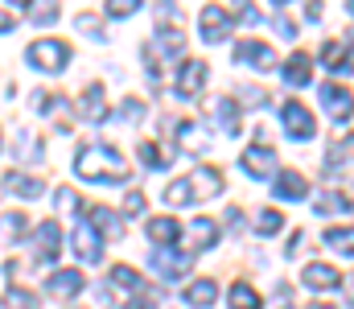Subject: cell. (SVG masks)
I'll return each instance as SVG.
<instances>
[{
    "mask_svg": "<svg viewBox=\"0 0 354 309\" xmlns=\"http://www.w3.org/2000/svg\"><path fill=\"white\" fill-rule=\"evenodd\" d=\"M75 174L87 182H128V161L111 144H83L75 153Z\"/></svg>",
    "mask_w": 354,
    "mask_h": 309,
    "instance_id": "1",
    "label": "cell"
},
{
    "mask_svg": "<svg viewBox=\"0 0 354 309\" xmlns=\"http://www.w3.org/2000/svg\"><path fill=\"white\" fill-rule=\"evenodd\" d=\"M223 190V174L218 169H194L189 178H177L165 186V203L169 206H185V203H206Z\"/></svg>",
    "mask_w": 354,
    "mask_h": 309,
    "instance_id": "2",
    "label": "cell"
},
{
    "mask_svg": "<svg viewBox=\"0 0 354 309\" xmlns=\"http://www.w3.org/2000/svg\"><path fill=\"white\" fill-rule=\"evenodd\" d=\"M25 58H29V66H37V71H46V75H58V71L71 62V46H66V41H54V37H41V41H33V46L25 50Z\"/></svg>",
    "mask_w": 354,
    "mask_h": 309,
    "instance_id": "3",
    "label": "cell"
},
{
    "mask_svg": "<svg viewBox=\"0 0 354 309\" xmlns=\"http://www.w3.org/2000/svg\"><path fill=\"white\" fill-rule=\"evenodd\" d=\"M280 124H284V136H292V140H309V136L317 132L313 111H309L301 100H284L280 103Z\"/></svg>",
    "mask_w": 354,
    "mask_h": 309,
    "instance_id": "4",
    "label": "cell"
},
{
    "mask_svg": "<svg viewBox=\"0 0 354 309\" xmlns=\"http://www.w3.org/2000/svg\"><path fill=\"white\" fill-rule=\"evenodd\" d=\"M272 169H276V149L268 140H256L252 149H243V174L248 178L264 182V178H272Z\"/></svg>",
    "mask_w": 354,
    "mask_h": 309,
    "instance_id": "5",
    "label": "cell"
},
{
    "mask_svg": "<svg viewBox=\"0 0 354 309\" xmlns=\"http://www.w3.org/2000/svg\"><path fill=\"white\" fill-rule=\"evenodd\" d=\"M198 21H202V41H223V37H231V29H235L231 8H218V4H206Z\"/></svg>",
    "mask_w": 354,
    "mask_h": 309,
    "instance_id": "6",
    "label": "cell"
},
{
    "mask_svg": "<svg viewBox=\"0 0 354 309\" xmlns=\"http://www.w3.org/2000/svg\"><path fill=\"white\" fill-rule=\"evenodd\" d=\"M33 247H37V264H54V260H58V252H62V231H58L54 218L37 223V231H33Z\"/></svg>",
    "mask_w": 354,
    "mask_h": 309,
    "instance_id": "7",
    "label": "cell"
},
{
    "mask_svg": "<svg viewBox=\"0 0 354 309\" xmlns=\"http://www.w3.org/2000/svg\"><path fill=\"white\" fill-rule=\"evenodd\" d=\"M322 103H326L330 120H338V124H346L354 115V95H351V87H342V83H322Z\"/></svg>",
    "mask_w": 354,
    "mask_h": 309,
    "instance_id": "8",
    "label": "cell"
},
{
    "mask_svg": "<svg viewBox=\"0 0 354 309\" xmlns=\"http://www.w3.org/2000/svg\"><path fill=\"white\" fill-rule=\"evenodd\" d=\"M75 252H79V260H87V264H99V260H103V235L91 227L87 218H79V227H75Z\"/></svg>",
    "mask_w": 354,
    "mask_h": 309,
    "instance_id": "9",
    "label": "cell"
},
{
    "mask_svg": "<svg viewBox=\"0 0 354 309\" xmlns=\"http://www.w3.org/2000/svg\"><path fill=\"white\" fill-rule=\"evenodd\" d=\"M206 62L202 58H185L181 66H177V95H198L202 87H206Z\"/></svg>",
    "mask_w": 354,
    "mask_h": 309,
    "instance_id": "10",
    "label": "cell"
},
{
    "mask_svg": "<svg viewBox=\"0 0 354 309\" xmlns=\"http://www.w3.org/2000/svg\"><path fill=\"white\" fill-rule=\"evenodd\" d=\"M301 281H305L309 289H338V285H346V277H342L334 264H322V260H313L309 268H301Z\"/></svg>",
    "mask_w": 354,
    "mask_h": 309,
    "instance_id": "11",
    "label": "cell"
},
{
    "mask_svg": "<svg viewBox=\"0 0 354 309\" xmlns=\"http://www.w3.org/2000/svg\"><path fill=\"white\" fill-rule=\"evenodd\" d=\"M235 62H239V66L272 71V66H276V54H272V46H264V41H239V46H235Z\"/></svg>",
    "mask_w": 354,
    "mask_h": 309,
    "instance_id": "12",
    "label": "cell"
},
{
    "mask_svg": "<svg viewBox=\"0 0 354 309\" xmlns=\"http://www.w3.org/2000/svg\"><path fill=\"white\" fill-rule=\"evenodd\" d=\"M153 268H157L161 281H177V277H185V268H189V252L181 256V252H169V247H157V252H153Z\"/></svg>",
    "mask_w": 354,
    "mask_h": 309,
    "instance_id": "13",
    "label": "cell"
},
{
    "mask_svg": "<svg viewBox=\"0 0 354 309\" xmlns=\"http://www.w3.org/2000/svg\"><path fill=\"white\" fill-rule=\"evenodd\" d=\"M210 124L223 136H239V103L235 100H214L210 103Z\"/></svg>",
    "mask_w": 354,
    "mask_h": 309,
    "instance_id": "14",
    "label": "cell"
},
{
    "mask_svg": "<svg viewBox=\"0 0 354 309\" xmlns=\"http://www.w3.org/2000/svg\"><path fill=\"white\" fill-rule=\"evenodd\" d=\"M83 285H87V277H83L79 268H62V272H54V277L46 281V289H50L54 297H75V293H83Z\"/></svg>",
    "mask_w": 354,
    "mask_h": 309,
    "instance_id": "15",
    "label": "cell"
},
{
    "mask_svg": "<svg viewBox=\"0 0 354 309\" xmlns=\"http://www.w3.org/2000/svg\"><path fill=\"white\" fill-rule=\"evenodd\" d=\"M185 235H189V252H206V247L218 243V223L214 218H194Z\"/></svg>",
    "mask_w": 354,
    "mask_h": 309,
    "instance_id": "16",
    "label": "cell"
},
{
    "mask_svg": "<svg viewBox=\"0 0 354 309\" xmlns=\"http://www.w3.org/2000/svg\"><path fill=\"white\" fill-rule=\"evenodd\" d=\"M280 75H284V83H288V87H305V83L313 79V58L301 50V54H292V58L284 62V71H280Z\"/></svg>",
    "mask_w": 354,
    "mask_h": 309,
    "instance_id": "17",
    "label": "cell"
},
{
    "mask_svg": "<svg viewBox=\"0 0 354 309\" xmlns=\"http://www.w3.org/2000/svg\"><path fill=\"white\" fill-rule=\"evenodd\" d=\"M309 194V182L297 174V169H284L280 178H276V198H284V203H301Z\"/></svg>",
    "mask_w": 354,
    "mask_h": 309,
    "instance_id": "18",
    "label": "cell"
},
{
    "mask_svg": "<svg viewBox=\"0 0 354 309\" xmlns=\"http://www.w3.org/2000/svg\"><path fill=\"white\" fill-rule=\"evenodd\" d=\"M149 239H153L157 247H174L177 239H181L177 218H149Z\"/></svg>",
    "mask_w": 354,
    "mask_h": 309,
    "instance_id": "19",
    "label": "cell"
},
{
    "mask_svg": "<svg viewBox=\"0 0 354 309\" xmlns=\"http://www.w3.org/2000/svg\"><path fill=\"white\" fill-rule=\"evenodd\" d=\"M4 190L12 194V198H37L46 186H41V178H25V174H8L4 178Z\"/></svg>",
    "mask_w": 354,
    "mask_h": 309,
    "instance_id": "20",
    "label": "cell"
},
{
    "mask_svg": "<svg viewBox=\"0 0 354 309\" xmlns=\"http://www.w3.org/2000/svg\"><path fill=\"white\" fill-rule=\"evenodd\" d=\"M83 115H87L91 124H103V120H107V103H103V83H91L87 91H83Z\"/></svg>",
    "mask_w": 354,
    "mask_h": 309,
    "instance_id": "21",
    "label": "cell"
},
{
    "mask_svg": "<svg viewBox=\"0 0 354 309\" xmlns=\"http://www.w3.org/2000/svg\"><path fill=\"white\" fill-rule=\"evenodd\" d=\"M87 223H91V227H103V231H107V239H120V235H124V218H120V214H111L107 206H95V210L87 214Z\"/></svg>",
    "mask_w": 354,
    "mask_h": 309,
    "instance_id": "22",
    "label": "cell"
},
{
    "mask_svg": "<svg viewBox=\"0 0 354 309\" xmlns=\"http://www.w3.org/2000/svg\"><path fill=\"white\" fill-rule=\"evenodd\" d=\"M185 301H189L194 309L214 306V301H218V285H214V281H194V285L185 289Z\"/></svg>",
    "mask_w": 354,
    "mask_h": 309,
    "instance_id": "23",
    "label": "cell"
},
{
    "mask_svg": "<svg viewBox=\"0 0 354 309\" xmlns=\"http://www.w3.org/2000/svg\"><path fill=\"white\" fill-rule=\"evenodd\" d=\"M322 62H326L330 71H338V75H351V54H346L342 41H326V46H322Z\"/></svg>",
    "mask_w": 354,
    "mask_h": 309,
    "instance_id": "24",
    "label": "cell"
},
{
    "mask_svg": "<svg viewBox=\"0 0 354 309\" xmlns=\"http://www.w3.org/2000/svg\"><path fill=\"white\" fill-rule=\"evenodd\" d=\"M326 247L330 252H342V256H354V227H330L326 235Z\"/></svg>",
    "mask_w": 354,
    "mask_h": 309,
    "instance_id": "25",
    "label": "cell"
},
{
    "mask_svg": "<svg viewBox=\"0 0 354 309\" xmlns=\"http://www.w3.org/2000/svg\"><path fill=\"white\" fill-rule=\"evenodd\" d=\"M140 161L145 165H153V169H165L169 161H174V144H140Z\"/></svg>",
    "mask_w": 354,
    "mask_h": 309,
    "instance_id": "26",
    "label": "cell"
},
{
    "mask_svg": "<svg viewBox=\"0 0 354 309\" xmlns=\"http://www.w3.org/2000/svg\"><path fill=\"white\" fill-rule=\"evenodd\" d=\"M181 50H185V33H177V29H161L157 41L149 46V54H181Z\"/></svg>",
    "mask_w": 354,
    "mask_h": 309,
    "instance_id": "27",
    "label": "cell"
},
{
    "mask_svg": "<svg viewBox=\"0 0 354 309\" xmlns=\"http://www.w3.org/2000/svg\"><path fill=\"white\" fill-rule=\"evenodd\" d=\"M264 301H260V293L248 285V281H235L231 285V309H260Z\"/></svg>",
    "mask_w": 354,
    "mask_h": 309,
    "instance_id": "28",
    "label": "cell"
},
{
    "mask_svg": "<svg viewBox=\"0 0 354 309\" xmlns=\"http://www.w3.org/2000/svg\"><path fill=\"white\" fill-rule=\"evenodd\" d=\"M29 223H25V214L21 210H8L4 218H0V243H12V239H21V231H25Z\"/></svg>",
    "mask_w": 354,
    "mask_h": 309,
    "instance_id": "29",
    "label": "cell"
},
{
    "mask_svg": "<svg viewBox=\"0 0 354 309\" xmlns=\"http://www.w3.org/2000/svg\"><path fill=\"white\" fill-rule=\"evenodd\" d=\"M17 12H29L37 25H50V21H58V4H12Z\"/></svg>",
    "mask_w": 354,
    "mask_h": 309,
    "instance_id": "30",
    "label": "cell"
},
{
    "mask_svg": "<svg viewBox=\"0 0 354 309\" xmlns=\"http://www.w3.org/2000/svg\"><path fill=\"white\" fill-rule=\"evenodd\" d=\"M111 285H124V289H145V277H140V272H132L128 264H115V268H111Z\"/></svg>",
    "mask_w": 354,
    "mask_h": 309,
    "instance_id": "31",
    "label": "cell"
},
{
    "mask_svg": "<svg viewBox=\"0 0 354 309\" xmlns=\"http://www.w3.org/2000/svg\"><path fill=\"white\" fill-rule=\"evenodd\" d=\"M17 157L37 161V157H41V140H37L33 132H21V136H17Z\"/></svg>",
    "mask_w": 354,
    "mask_h": 309,
    "instance_id": "32",
    "label": "cell"
},
{
    "mask_svg": "<svg viewBox=\"0 0 354 309\" xmlns=\"http://www.w3.org/2000/svg\"><path fill=\"white\" fill-rule=\"evenodd\" d=\"M317 214H334V210H351V206H346V198H342V194H334V190H326V194H317Z\"/></svg>",
    "mask_w": 354,
    "mask_h": 309,
    "instance_id": "33",
    "label": "cell"
},
{
    "mask_svg": "<svg viewBox=\"0 0 354 309\" xmlns=\"http://www.w3.org/2000/svg\"><path fill=\"white\" fill-rule=\"evenodd\" d=\"M136 4H140V0H107V8H103V12H107V17H132V12H136Z\"/></svg>",
    "mask_w": 354,
    "mask_h": 309,
    "instance_id": "34",
    "label": "cell"
},
{
    "mask_svg": "<svg viewBox=\"0 0 354 309\" xmlns=\"http://www.w3.org/2000/svg\"><path fill=\"white\" fill-rule=\"evenodd\" d=\"M8 306L12 309H37V297L25 293V289H8Z\"/></svg>",
    "mask_w": 354,
    "mask_h": 309,
    "instance_id": "35",
    "label": "cell"
},
{
    "mask_svg": "<svg viewBox=\"0 0 354 309\" xmlns=\"http://www.w3.org/2000/svg\"><path fill=\"white\" fill-rule=\"evenodd\" d=\"M280 223H284V218H280V210H264V214H260V235H276V231H280Z\"/></svg>",
    "mask_w": 354,
    "mask_h": 309,
    "instance_id": "36",
    "label": "cell"
},
{
    "mask_svg": "<svg viewBox=\"0 0 354 309\" xmlns=\"http://www.w3.org/2000/svg\"><path fill=\"white\" fill-rule=\"evenodd\" d=\"M124 214H145V194H140V190H132V194L124 198Z\"/></svg>",
    "mask_w": 354,
    "mask_h": 309,
    "instance_id": "37",
    "label": "cell"
},
{
    "mask_svg": "<svg viewBox=\"0 0 354 309\" xmlns=\"http://www.w3.org/2000/svg\"><path fill=\"white\" fill-rule=\"evenodd\" d=\"M243 100L252 103V107H264V103H268V91H264V87H243Z\"/></svg>",
    "mask_w": 354,
    "mask_h": 309,
    "instance_id": "38",
    "label": "cell"
},
{
    "mask_svg": "<svg viewBox=\"0 0 354 309\" xmlns=\"http://www.w3.org/2000/svg\"><path fill=\"white\" fill-rule=\"evenodd\" d=\"M58 206H62V210H79V194L62 186V190H58Z\"/></svg>",
    "mask_w": 354,
    "mask_h": 309,
    "instance_id": "39",
    "label": "cell"
},
{
    "mask_svg": "<svg viewBox=\"0 0 354 309\" xmlns=\"http://www.w3.org/2000/svg\"><path fill=\"white\" fill-rule=\"evenodd\" d=\"M145 115V103L140 100H124V120H140Z\"/></svg>",
    "mask_w": 354,
    "mask_h": 309,
    "instance_id": "40",
    "label": "cell"
},
{
    "mask_svg": "<svg viewBox=\"0 0 354 309\" xmlns=\"http://www.w3.org/2000/svg\"><path fill=\"white\" fill-rule=\"evenodd\" d=\"M12 29H17V17L8 8H0V33H12Z\"/></svg>",
    "mask_w": 354,
    "mask_h": 309,
    "instance_id": "41",
    "label": "cell"
},
{
    "mask_svg": "<svg viewBox=\"0 0 354 309\" xmlns=\"http://www.w3.org/2000/svg\"><path fill=\"white\" fill-rule=\"evenodd\" d=\"M276 29H280L284 37H292V21H288V17H276Z\"/></svg>",
    "mask_w": 354,
    "mask_h": 309,
    "instance_id": "42",
    "label": "cell"
},
{
    "mask_svg": "<svg viewBox=\"0 0 354 309\" xmlns=\"http://www.w3.org/2000/svg\"><path fill=\"white\" fill-rule=\"evenodd\" d=\"M342 153H346V157H354V132L346 136V140H342Z\"/></svg>",
    "mask_w": 354,
    "mask_h": 309,
    "instance_id": "43",
    "label": "cell"
},
{
    "mask_svg": "<svg viewBox=\"0 0 354 309\" xmlns=\"http://www.w3.org/2000/svg\"><path fill=\"white\" fill-rule=\"evenodd\" d=\"M128 309H157V301H149V297H140V306H128Z\"/></svg>",
    "mask_w": 354,
    "mask_h": 309,
    "instance_id": "44",
    "label": "cell"
},
{
    "mask_svg": "<svg viewBox=\"0 0 354 309\" xmlns=\"http://www.w3.org/2000/svg\"><path fill=\"white\" fill-rule=\"evenodd\" d=\"M313 309H338V306H326V301H322V306H313Z\"/></svg>",
    "mask_w": 354,
    "mask_h": 309,
    "instance_id": "45",
    "label": "cell"
},
{
    "mask_svg": "<svg viewBox=\"0 0 354 309\" xmlns=\"http://www.w3.org/2000/svg\"><path fill=\"white\" fill-rule=\"evenodd\" d=\"M346 8H351V12H354V0H351V4H346Z\"/></svg>",
    "mask_w": 354,
    "mask_h": 309,
    "instance_id": "46",
    "label": "cell"
}]
</instances>
